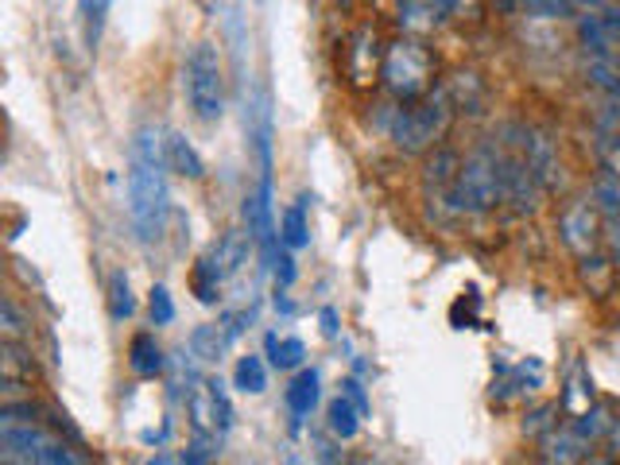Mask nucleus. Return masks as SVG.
I'll return each mask as SVG.
<instances>
[{"mask_svg": "<svg viewBox=\"0 0 620 465\" xmlns=\"http://www.w3.org/2000/svg\"><path fill=\"white\" fill-rule=\"evenodd\" d=\"M233 388L245 395H260L268 388V365L257 353H248V357L237 361V368H233Z\"/></svg>", "mask_w": 620, "mask_h": 465, "instance_id": "dca6fc26", "label": "nucleus"}, {"mask_svg": "<svg viewBox=\"0 0 620 465\" xmlns=\"http://www.w3.org/2000/svg\"><path fill=\"white\" fill-rule=\"evenodd\" d=\"M431 74H434V59L423 51L419 43H396L384 59V86L396 93L399 101H419L431 90Z\"/></svg>", "mask_w": 620, "mask_h": 465, "instance_id": "423d86ee", "label": "nucleus"}, {"mask_svg": "<svg viewBox=\"0 0 620 465\" xmlns=\"http://www.w3.org/2000/svg\"><path fill=\"white\" fill-rule=\"evenodd\" d=\"M346 395L357 403V412L369 415V400H364V392H361V385H357V380H346Z\"/></svg>", "mask_w": 620, "mask_h": 465, "instance_id": "b1692460", "label": "nucleus"}, {"mask_svg": "<svg viewBox=\"0 0 620 465\" xmlns=\"http://www.w3.org/2000/svg\"><path fill=\"white\" fill-rule=\"evenodd\" d=\"M280 244H284L287 252H299L310 244V225H307V198H302L299 206L284 210V217H280Z\"/></svg>", "mask_w": 620, "mask_h": 465, "instance_id": "4468645a", "label": "nucleus"}, {"mask_svg": "<svg viewBox=\"0 0 620 465\" xmlns=\"http://www.w3.org/2000/svg\"><path fill=\"white\" fill-rule=\"evenodd\" d=\"M520 12L535 20H570L578 12L574 0H520Z\"/></svg>", "mask_w": 620, "mask_h": 465, "instance_id": "412c9836", "label": "nucleus"}, {"mask_svg": "<svg viewBox=\"0 0 620 465\" xmlns=\"http://www.w3.org/2000/svg\"><path fill=\"white\" fill-rule=\"evenodd\" d=\"M186 101L198 121H218L225 113V71L213 43H198L186 59Z\"/></svg>", "mask_w": 620, "mask_h": 465, "instance_id": "39448f33", "label": "nucleus"}, {"mask_svg": "<svg viewBox=\"0 0 620 465\" xmlns=\"http://www.w3.org/2000/svg\"><path fill=\"white\" fill-rule=\"evenodd\" d=\"M109 314H113V323H128L136 314L133 284H128L124 272H113V276H109Z\"/></svg>", "mask_w": 620, "mask_h": 465, "instance_id": "a211bd4d", "label": "nucleus"}, {"mask_svg": "<svg viewBox=\"0 0 620 465\" xmlns=\"http://www.w3.org/2000/svg\"><path fill=\"white\" fill-rule=\"evenodd\" d=\"M319 373L314 368H299L292 385H287V407H292L295 419H307L314 407H319Z\"/></svg>", "mask_w": 620, "mask_h": 465, "instance_id": "1a4fd4ad", "label": "nucleus"}, {"mask_svg": "<svg viewBox=\"0 0 620 465\" xmlns=\"http://www.w3.org/2000/svg\"><path fill=\"white\" fill-rule=\"evenodd\" d=\"M168 167L178 171V175H186V179H202V175H206L202 155L195 152V143L186 140L183 133L168 136Z\"/></svg>", "mask_w": 620, "mask_h": 465, "instance_id": "9b49d317", "label": "nucleus"}, {"mask_svg": "<svg viewBox=\"0 0 620 465\" xmlns=\"http://www.w3.org/2000/svg\"><path fill=\"white\" fill-rule=\"evenodd\" d=\"M562 241L570 244L574 252H590L597 244V214L594 206H570L562 214Z\"/></svg>", "mask_w": 620, "mask_h": 465, "instance_id": "6e6552de", "label": "nucleus"}, {"mask_svg": "<svg viewBox=\"0 0 620 465\" xmlns=\"http://www.w3.org/2000/svg\"><path fill=\"white\" fill-rule=\"evenodd\" d=\"M450 116H454V105L446 93H426L419 105L399 109L396 125H392V140H396L399 152L419 155L443 140L446 128H450Z\"/></svg>", "mask_w": 620, "mask_h": 465, "instance_id": "20e7f679", "label": "nucleus"}, {"mask_svg": "<svg viewBox=\"0 0 620 465\" xmlns=\"http://www.w3.org/2000/svg\"><path fill=\"white\" fill-rule=\"evenodd\" d=\"M287 465H299V462H287Z\"/></svg>", "mask_w": 620, "mask_h": 465, "instance_id": "c756f323", "label": "nucleus"}, {"mask_svg": "<svg viewBox=\"0 0 620 465\" xmlns=\"http://www.w3.org/2000/svg\"><path fill=\"white\" fill-rule=\"evenodd\" d=\"M268 357H272L275 368H299L302 357H307V345L299 338H275V334H268Z\"/></svg>", "mask_w": 620, "mask_h": 465, "instance_id": "6ab92c4d", "label": "nucleus"}, {"mask_svg": "<svg viewBox=\"0 0 620 465\" xmlns=\"http://www.w3.org/2000/svg\"><path fill=\"white\" fill-rule=\"evenodd\" d=\"M202 4H213V0H202Z\"/></svg>", "mask_w": 620, "mask_h": 465, "instance_id": "c85d7f7f", "label": "nucleus"}, {"mask_svg": "<svg viewBox=\"0 0 620 465\" xmlns=\"http://www.w3.org/2000/svg\"><path fill=\"white\" fill-rule=\"evenodd\" d=\"M148 465H175V457H171V454H156V457H148Z\"/></svg>", "mask_w": 620, "mask_h": 465, "instance_id": "bb28decb", "label": "nucleus"}, {"mask_svg": "<svg viewBox=\"0 0 620 465\" xmlns=\"http://www.w3.org/2000/svg\"><path fill=\"white\" fill-rule=\"evenodd\" d=\"M578 9H585V12H605L609 9V0H574Z\"/></svg>", "mask_w": 620, "mask_h": 465, "instance_id": "a878e982", "label": "nucleus"}, {"mask_svg": "<svg viewBox=\"0 0 620 465\" xmlns=\"http://www.w3.org/2000/svg\"><path fill=\"white\" fill-rule=\"evenodd\" d=\"M322 330H326L330 338H334V334H337V314L330 311V306H326V311H322Z\"/></svg>", "mask_w": 620, "mask_h": 465, "instance_id": "393cba45", "label": "nucleus"}, {"mask_svg": "<svg viewBox=\"0 0 620 465\" xmlns=\"http://www.w3.org/2000/svg\"><path fill=\"white\" fill-rule=\"evenodd\" d=\"M512 163L500 148L481 143L478 152L458 167V183L446 198L454 202L458 214L466 210H493L496 202H505L508 187H512Z\"/></svg>", "mask_w": 620, "mask_h": 465, "instance_id": "7ed1b4c3", "label": "nucleus"}, {"mask_svg": "<svg viewBox=\"0 0 620 465\" xmlns=\"http://www.w3.org/2000/svg\"><path fill=\"white\" fill-rule=\"evenodd\" d=\"M128 365L136 376H160L163 373V349L156 341V334H136L128 341Z\"/></svg>", "mask_w": 620, "mask_h": 465, "instance_id": "9d476101", "label": "nucleus"}, {"mask_svg": "<svg viewBox=\"0 0 620 465\" xmlns=\"http://www.w3.org/2000/svg\"><path fill=\"white\" fill-rule=\"evenodd\" d=\"M0 462L89 465L86 454H78L59 430L36 419V407H32V403H4V412H0Z\"/></svg>", "mask_w": 620, "mask_h": 465, "instance_id": "f03ea898", "label": "nucleus"}, {"mask_svg": "<svg viewBox=\"0 0 620 465\" xmlns=\"http://www.w3.org/2000/svg\"><path fill=\"white\" fill-rule=\"evenodd\" d=\"M233 345V334L225 330V323H213V326H198L190 334V353L198 361H222V353Z\"/></svg>", "mask_w": 620, "mask_h": 465, "instance_id": "ddd939ff", "label": "nucleus"}, {"mask_svg": "<svg viewBox=\"0 0 620 465\" xmlns=\"http://www.w3.org/2000/svg\"><path fill=\"white\" fill-rule=\"evenodd\" d=\"M590 465H617L612 457H590Z\"/></svg>", "mask_w": 620, "mask_h": 465, "instance_id": "cd10ccee", "label": "nucleus"}, {"mask_svg": "<svg viewBox=\"0 0 620 465\" xmlns=\"http://www.w3.org/2000/svg\"><path fill=\"white\" fill-rule=\"evenodd\" d=\"M458 4L461 0H399V24L423 32V27H434L446 16H454Z\"/></svg>", "mask_w": 620, "mask_h": 465, "instance_id": "0eeeda50", "label": "nucleus"}, {"mask_svg": "<svg viewBox=\"0 0 620 465\" xmlns=\"http://www.w3.org/2000/svg\"><path fill=\"white\" fill-rule=\"evenodd\" d=\"M116 0H78L82 24H86V43L94 47L101 39V27H106V16Z\"/></svg>", "mask_w": 620, "mask_h": 465, "instance_id": "aec40b11", "label": "nucleus"}, {"mask_svg": "<svg viewBox=\"0 0 620 465\" xmlns=\"http://www.w3.org/2000/svg\"><path fill=\"white\" fill-rule=\"evenodd\" d=\"M252 241H257L252 232H240V229L225 232V237H222V244L213 249V260L222 264V272H225V276H233V272H237L240 264H245V260H248V249H252Z\"/></svg>", "mask_w": 620, "mask_h": 465, "instance_id": "2eb2a0df", "label": "nucleus"}, {"mask_svg": "<svg viewBox=\"0 0 620 465\" xmlns=\"http://www.w3.org/2000/svg\"><path fill=\"white\" fill-rule=\"evenodd\" d=\"M326 427H330V435H334V439H342V442H349L357 430H361V412H357V403L349 400L346 392L337 395V400H330Z\"/></svg>", "mask_w": 620, "mask_h": 465, "instance_id": "f8f14e48", "label": "nucleus"}, {"mask_svg": "<svg viewBox=\"0 0 620 465\" xmlns=\"http://www.w3.org/2000/svg\"><path fill=\"white\" fill-rule=\"evenodd\" d=\"M222 279H225V272H222V264L213 260V252H210V256L198 260V264H195V276H190L198 303H213V299H218V287H222Z\"/></svg>", "mask_w": 620, "mask_h": 465, "instance_id": "f3484780", "label": "nucleus"}, {"mask_svg": "<svg viewBox=\"0 0 620 465\" xmlns=\"http://www.w3.org/2000/svg\"><path fill=\"white\" fill-rule=\"evenodd\" d=\"M148 311H151V323H156V326L175 323V303H171V291H168V287H163V284L151 287Z\"/></svg>", "mask_w": 620, "mask_h": 465, "instance_id": "4be33fe9", "label": "nucleus"}, {"mask_svg": "<svg viewBox=\"0 0 620 465\" xmlns=\"http://www.w3.org/2000/svg\"><path fill=\"white\" fill-rule=\"evenodd\" d=\"M168 140H160L156 128H140L133 136V152H128V217L144 244L160 241L168 229Z\"/></svg>", "mask_w": 620, "mask_h": 465, "instance_id": "f257e3e1", "label": "nucleus"}, {"mask_svg": "<svg viewBox=\"0 0 620 465\" xmlns=\"http://www.w3.org/2000/svg\"><path fill=\"white\" fill-rule=\"evenodd\" d=\"M275 284H280V287H284V291H287V287H292L295 284V276H299V272H295V260H292V252H280V260H275Z\"/></svg>", "mask_w": 620, "mask_h": 465, "instance_id": "5701e85b", "label": "nucleus"}]
</instances>
